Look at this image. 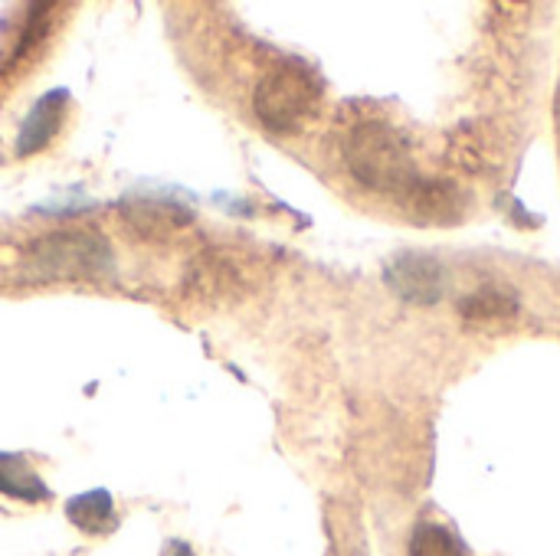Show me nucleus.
Listing matches in <instances>:
<instances>
[{
	"mask_svg": "<svg viewBox=\"0 0 560 556\" xmlns=\"http://www.w3.org/2000/svg\"><path fill=\"white\" fill-rule=\"evenodd\" d=\"M30 269L39 279H95L112 269V249L98 233L62 229L36 239L30 246Z\"/></svg>",
	"mask_w": 560,
	"mask_h": 556,
	"instance_id": "3",
	"label": "nucleus"
},
{
	"mask_svg": "<svg viewBox=\"0 0 560 556\" xmlns=\"http://www.w3.org/2000/svg\"><path fill=\"white\" fill-rule=\"evenodd\" d=\"M518 311V298L502 288V285H482L476 292H469L459 301V315L469 321H492V318H509Z\"/></svg>",
	"mask_w": 560,
	"mask_h": 556,
	"instance_id": "9",
	"label": "nucleus"
},
{
	"mask_svg": "<svg viewBox=\"0 0 560 556\" xmlns=\"http://www.w3.org/2000/svg\"><path fill=\"white\" fill-rule=\"evenodd\" d=\"M410 556H466L459 541L433 521H423L410 534Z\"/></svg>",
	"mask_w": 560,
	"mask_h": 556,
	"instance_id": "10",
	"label": "nucleus"
},
{
	"mask_svg": "<svg viewBox=\"0 0 560 556\" xmlns=\"http://www.w3.org/2000/svg\"><path fill=\"white\" fill-rule=\"evenodd\" d=\"M345 164L364 187L423 203L433 190L410 157L407 138L387 121H361L345 141Z\"/></svg>",
	"mask_w": 560,
	"mask_h": 556,
	"instance_id": "1",
	"label": "nucleus"
},
{
	"mask_svg": "<svg viewBox=\"0 0 560 556\" xmlns=\"http://www.w3.org/2000/svg\"><path fill=\"white\" fill-rule=\"evenodd\" d=\"M0 495L36 505L49 498V488L43 485V478L33 472V465L23 456L0 452Z\"/></svg>",
	"mask_w": 560,
	"mask_h": 556,
	"instance_id": "8",
	"label": "nucleus"
},
{
	"mask_svg": "<svg viewBox=\"0 0 560 556\" xmlns=\"http://www.w3.org/2000/svg\"><path fill=\"white\" fill-rule=\"evenodd\" d=\"M174 556H190V551H187V547H177V554Z\"/></svg>",
	"mask_w": 560,
	"mask_h": 556,
	"instance_id": "11",
	"label": "nucleus"
},
{
	"mask_svg": "<svg viewBox=\"0 0 560 556\" xmlns=\"http://www.w3.org/2000/svg\"><path fill=\"white\" fill-rule=\"evenodd\" d=\"M318 102H322V85L312 75V69H305L302 62H282L259 79L253 95V111L269 131L289 134L315 118Z\"/></svg>",
	"mask_w": 560,
	"mask_h": 556,
	"instance_id": "2",
	"label": "nucleus"
},
{
	"mask_svg": "<svg viewBox=\"0 0 560 556\" xmlns=\"http://www.w3.org/2000/svg\"><path fill=\"white\" fill-rule=\"evenodd\" d=\"M387 285L410 305H436L443 298V265L430 256L407 252L387 265Z\"/></svg>",
	"mask_w": 560,
	"mask_h": 556,
	"instance_id": "4",
	"label": "nucleus"
},
{
	"mask_svg": "<svg viewBox=\"0 0 560 556\" xmlns=\"http://www.w3.org/2000/svg\"><path fill=\"white\" fill-rule=\"evenodd\" d=\"M66 518L85 534H108L115 531V501L105 488H92L66 501Z\"/></svg>",
	"mask_w": 560,
	"mask_h": 556,
	"instance_id": "7",
	"label": "nucleus"
},
{
	"mask_svg": "<svg viewBox=\"0 0 560 556\" xmlns=\"http://www.w3.org/2000/svg\"><path fill=\"white\" fill-rule=\"evenodd\" d=\"M121 216L148 236H161V233H174L180 226H187L194 220V213L184 203L174 200H161V197H128L121 203Z\"/></svg>",
	"mask_w": 560,
	"mask_h": 556,
	"instance_id": "6",
	"label": "nucleus"
},
{
	"mask_svg": "<svg viewBox=\"0 0 560 556\" xmlns=\"http://www.w3.org/2000/svg\"><path fill=\"white\" fill-rule=\"evenodd\" d=\"M66 105H69V92L66 88H56V92H46L23 118L20 125V134H16V154L26 157V154H36L43 151L52 134L59 131L62 118H66Z\"/></svg>",
	"mask_w": 560,
	"mask_h": 556,
	"instance_id": "5",
	"label": "nucleus"
}]
</instances>
